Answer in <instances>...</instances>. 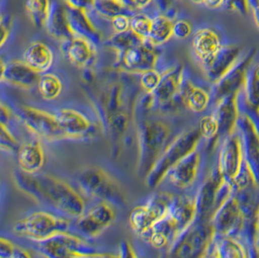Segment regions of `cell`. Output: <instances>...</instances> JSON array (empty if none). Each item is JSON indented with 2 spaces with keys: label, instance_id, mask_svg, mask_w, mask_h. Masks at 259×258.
Here are the masks:
<instances>
[{
  "label": "cell",
  "instance_id": "9",
  "mask_svg": "<svg viewBox=\"0 0 259 258\" xmlns=\"http://www.w3.org/2000/svg\"><path fill=\"white\" fill-rule=\"evenodd\" d=\"M231 191L232 188L220 173L215 159L194 194L196 209L195 221H210L214 211L230 195Z\"/></svg>",
  "mask_w": 259,
  "mask_h": 258
},
{
  "label": "cell",
  "instance_id": "21",
  "mask_svg": "<svg viewBox=\"0 0 259 258\" xmlns=\"http://www.w3.org/2000/svg\"><path fill=\"white\" fill-rule=\"evenodd\" d=\"M243 57V49L237 45H225L211 59L201 64L200 67L206 79L214 82L221 80L231 70Z\"/></svg>",
  "mask_w": 259,
  "mask_h": 258
},
{
  "label": "cell",
  "instance_id": "23",
  "mask_svg": "<svg viewBox=\"0 0 259 258\" xmlns=\"http://www.w3.org/2000/svg\"><path fill=\"white\" fill-rule=\"evenodd\" d=\"M40 74L29 67L24 60L1 62V82L24 90L37 85Z\"/></svg>",
  "mask_w": 259,
  "mask_h": 258
},
{
  "label": "cell",
  "instance_id": "17",
  "mask_svg": "<svg viewBox=\"0 0 259 258\" xmlns=\"http://www.w3.org/2000/svg\"><path fill=\"white\" fill-rule=\"evenodd\" d=\"M159 55L157 47L146 41L137 47L118 54L115 68L123 73L141 75L147 71L155 69Z\"/></svg>",
  "mask_w": 259,
  "mask_h": 258
},
{
  "label": "cell",
  "instance_id": "52",
  "mask_svg": "<svg viewBox=\"0 0 259 258\" xmlns=\"http://www.w3.org/2000/svg\"><path fill=\"white\" fill-rule=\"evenodd\" d=\"M155 5L161 12H168L174 5L176 0H153Z\"/></svg>",
  "mask_w": 259,
  "mask_h": 258
},
{
  "label": "cell",
  "instance_id": "48",
  "mask_svg": "<svg viewBox=\"0 0 259 258\" xmlns=\"http://www.w3.org/2000/svg\"><path fill=\"white\" fill-rule=\"evenodd\" d=\"M118 258H140L130 241L123 240L118 246Z\"/></svg>",
  "mask_w": 259,
  "mask_h": 258
},
{
  "label": "cell",
  "instance_id": "29",
  "mask_svg": "<svg viewBox=\"0 0 259 258\" xmlns=\"http://www.w3.org/2000/svg\"><path fill=\"white\" fill-rule=\"evenodd\" d=\"M208 254L213 258H247V247L236 237L214 234Z\"/></svg>",
  "mask_w": 259,
  "mask_h": 258
},
{
  "label": "cell",
  "instance_id": "32",
  "mask_svg": "<svg viewBox=\"0 0 259 258\" xmlns=\"http://www.w3.org/2000/svg\"><path fill=\"white\" fill-rule=\"evenodd\" d=\"M240 111L250 110L259 112V63L248 71L247 80L238 98Z\"/></svg>",
  "mask_w": 259,
  "mask_h": 258
},
{
  "label": "cell",
  "instance_id": "43",
  "mask_svg": "<svg viewBox=\"0 0 259 258\" xmlns=\"http://www.w3.org/2000/svg\"><path fill=\"white\" fill-rule=\"evenodd\" d=\"M192 33V25L187 20H178L173 23V37L185 40Z\"/></svg>",
  "mask_w": 259,
  "mask_h": 258
},
{
  "label": "cell",
  "instance_id": "15",
  "mask_svg": "<svg viewBox=\"0 0 259 258\" xmlns=\"http://www.w3.org/2000/svg\"><path fill=\"white\" fill-rule=\"evenodd\" d=\"M116 209L115 205L100 201L74 220L72 229L83 239H95L115 223L117 219Z\"/></svg>",
  "mask_w": 259,
  "mask_h": 258
},
{
  "label": "cell",
  "instance_id": "44",
  "mask_svg": "<svg viewBox=\"0 0 259 258\" xmlns=\"http://www.w3.org/2000/svg\"><path fill=\"white\" fill-rule=\"evenodd\" d=\"M111 24L115 30L116 33L119 32H125L127 30H130V26H131V16L126 15V14H122V15H118L117 17L113 18L111 20Z\"/></svg>",
  "mask_w": 259,
  "mask_h": 258
},
{
  "label": "cell",
  "instance_id": "5",
  "mask_svg": "<svg viewBox=\"0 0 259 258\" xmlns=\"http://www.w3.org/2000/svg\"><path fill=\"white\" fill-rule=\"evenodd\" d=\"M76 183L84 195L93 199L109 202L116 207L125 205V195L118 181L106 169L97 165L82 168Z\"/></svg>",
  "mask_w": 259,
  "mask_h": 258
},
{
  "label": "cell",
  "instance_id": "10",
  "mask_svg": "<svg viewBox=\"0 0 259 258\" xmlns=\"http://www.w3.org/2000/svg\"><path fill=\"white\" fill-rule=\"evenodd\" d=\"M213 236L210 221H195L167 248L162 258H206Z\"/></svg>",
  "mask_w": 259,
  "mask_h": 258
},
{
  "label": "cell",
  "instance_id": "49",
  "mask_svg": "<svg viewBox=\"0 0 259 258\" xmlns=\"http://www.w3.org/2000/svg\"><path fill=\"white\" fill-rule=\"evenodd\" d=\"M240 113L247 115L248 118L250 119L253 127L255 129L256 133L259 136V112L257 111H250V110H245V111H240Z\"/></svg>",
  "mask_w": 259,
  "mask_h": 258
},
{
  "label": "cell",
  "instance_id": "12",
  "mask_svg": "<svg viewBox=\"0 0 259 258\" xmlns=\"http://www.w3.org/2000/svg\"><path fill=\"white\" fill-rule=\"evenodd\" d=\"M173 197L174 195L167 192H156L136 206L130 212L128 219L131 230L144 239L153 225L167 212Z\"/></svg>",
  "mask_w": 259,
  "mask_h": 258
},
{
  "label": "cell",
  "instance_id": "45",
  "mask_svg": "<svg viewBox=\"0 0 259 258\" xmlns=\"http://www.w3.org/2000/svg\"><path fill=\"white\" fill-rule=\"evenodd\" d=\"M224 8L240 15H247L249 13V0H226Z\"/></svg>",
  "mask_w": 259,
  "mask_h": 258
},
{
  "label": "cell",
  "instance_id": "56",
  "mask_svg": "<svg viewBox=\"0 0 259 258\" xmlns=\"http://www.w3.org/2000/svg\"><path fill=\"white\" fill-rule=\"evenodd\" d=\"M193 3L195 4H198V5H203V1L204 0H191Z\"/></svg>",
  "mask_w": 259,
  "mask_h": 258
},
{
  "label": "cell",
  "instance_id": "4",
  "mask_svg": "<svg viewBox=\"0 0 259 258\" xmlns=\"http://www.w3.org/2000/svg\"><path fill=\"white\" fill-rule=\"evenodd\" d=\"M137 139V172L139 176L146 178L174 139H172V128L163 119L145 117L138 123Z\"/></svg>",
  "mask_w": 259,
  "mask_h": 258
},
{
  "label": "cell",
  "instance_id": "47",
  "mask_svg": "<svg viewBox=\"0 0 259 258\" xmlns=\"http://www.w3.org/2000/svg\"><path fill=\"white\" fill-rule=\"evenodd\" d=\"M12 31V19L9 15L1 17V47H4Z\"/></svg>",
  "mask_w": 259,
  "mask_h": 258
},
{
  "label": "cell",
  "instance_id": "51",
  "mask_svg": "<svg viewBox=\"0 0 259 258\" xmlns=\"http://www.w3.org/2000/svg\"><path fill=\"white\" fill-rule=\"evenodd\" d=\"M225 2L226 0H204L203 5L209 9L217 10V9L224 8Z\"/></svg>",
  "mask_w": 259,
  "mask_h": 258
},
{
  "label": "cell",
  "instance_id": "37",
  "mask_svg": "<svg viewBox=\"0 0 259 258\" xmlns=\"http://www.w3.org/2000/svg\"><path fill=\"white\" fill-rule=\"evenodd\" d=\"M144 41L139 36L136 35L131 29L125 32L115 33L106 41L107 47L116 51L117 54H121L130 49L137 47L143 44Z\"/></svg>",
  "mask_w": 259,
  "mask_h": 258
},
{
  "label": "cell",
  "instance_id": "54",
  "mask_svg": "<svg viewBox=\"0 0 259 258\" xmlns=\"http://www.w3.org/2000/svg\"><path fill=\"white\" fill-rule=\"evenodd\" d=\"M247 258H259V250L256 245L247 247Z\"/></svg>",
  "mask_w": 259,
  "mask_h": 258
},
{
  "label": "cell",
  "instance_id": "18",
  "mask_svg": "<svg viewBox=\"0 0 259 258\" xmlns=\"http://www.w3.org/2000/svg\"><path fill=\"white\" fill-rule=\"evenodd\" d=\"M215 159L221 175L231 187L244 162L241 140L237 131L219 143Z\"/></svg>",
  "mask_w": 259,
  "mask_h": 258
},
{
  "label": "cell",
  "instance_id": "24",
  "mask_svg": "<svg viewBox=\"0 0 259 258\" xmlns=\"http://www.w3.org/2000/svg\"><path fill=\"white\" fill-rule=\"evenodd\" d=\"M238 95H230L220 100L213 105L212 114L219 124V143L236 131L237 122L240 117Z\"/></svg>",
  "mask_w": 259,
  "mask_h": 258
},
{
  "label": "cell",
  "instance_id": "16",
  "mask_svg": "<svg viewBox=\"0 0 259 258\" xmlns=\"http://www.w3.org/2000/svg\"><path fill=\"white\" fill-rule=\"evenodd\" d=\"M256 55V49H250L237 62L235 66L227 72L224 77L214 82L211 89L212 104L230 95L241 94L247 80V73L253 65V59Z\"/></svg>",
  "mask_w": 259,
  "mask_h": 258
},
{
  "label": "cell",
  "instance_id": "2",
  "mask_svg": "<svg viewBox=\"0 0 259 258\" xmlns=\"http://www.w3.org/2000/svg\"><path fill=\"white\" fill-rule=\"evenodd\" d=\"M19 189L50 211L69 220H76L85 211V202L81 193L59 177L39 173L30 175L22 170L13 174Z\"/></svg>",
  "mask_w": 259,
  "mask_h": 258
},
{
  "label": "cell",
  "instance_id": "34",
  "mask_svg": "<svg viewBox=\"0 0 259 258\" xmlns=\"http://www.w3.org/2000/svg\"><path fill=\"white\" fill-rule=\"evenodd\" d=\"M53 2L51 0H24V8L32 24L37 28L45 27Z\"/></svg>",
  "mask_w": 259,
  "mask_h": 258
},
{
  "label": "cell",
  "instance_id": "26",
  "mask_svg": "<svg viewBox=\"0 0 259 258\" xmlns=\"http://www.w3.org/2000/svg\"><path fill=\"white\" fill-rule=\"evenodd\" d=\"M17 160L20 170L24 173L30 175L41 173L46 163V153L39 139L23 143L17 153Z\"/></svg>",
  "mask_w": 259,
  "mask_h": 258
},
{
  "label": "cell",
  "instance_id": "19",
  "mask_svg": "<svg viewBox=\"0 0 259 258\" xmlns=\"http://www.w3.org/2000/svg\"><path fill=\"white\" fill-rule=\"evenodd\" d=\"M236 131L241 140L243 160L247 164L254 183L259 186V136L247 115L242 114L237 122Z\"/></svg>",
  "mask_w": 259,
  "mask_h": 258
},
{
  "label": "cell",
  "instance_id": "40",
  "mask_svg": "<svg viewBox=\"0 0 259 258\" xmlns=\"http://www.w3.org/2000/svg\"><path fill=\"white\" fill-rule=\"evenodd\" d=\"M0 258H33L31 252L8 238L0 239Z\"/></svg>",
  "mask_w": 259,
  "mask_h": 258
},
{
  "label": "cell",
  "instance_id": "27",
  "mask_svg": "<svg viewBox=\"0 0 259 258\" xmlns=\"http://www.w3.org/2000/svg\"><path fill=\"white\" fill-rule=\"evenodd\" d=\"M23 60L37 73H48L55 62V54L49 45L42 41H35L24 50Z\"/></svg>",
  "mask_w": 259,
  "mask_h": 258
},
{
  "label": "cell",
  "instance_id": "8",
  "mask_svg": "<svg viewBox=\"0 0 259 258\" xmlns=\"http://www.w3.org/2000/svg\"><path fill=\"white\" fill-rule=\"evenodd\" d=\"M71 230L72 223L69 219L54 211H33L24 216L13 225V232L15 234L33 243L46 241L56 235Z\"/></svg>",
  "mask_w": 259,
  "mask_h": 258
},
{
  "label": "cell",
  "instance_id": "6",
  "mask_svg": "<svg viewBox=\"0 0 259 258\" xmlns=\"http://www.w3.org/2000/svg\"><path fill=\"white\" fill-rule=\"evenodd\" d=\"M202 142L197 126L188 129L176 136L145 178L147 187L157 188L164 181L169 171L184 157L194 152Z\"/></svg>",
  "mask_w": 259,
  "mask_h": 258
},
{
  "label": "cell",
  "instance_id": "3",
  "mask_svg": "<svg viewBox=\"0 0 259 258\" xmlns=\"http://www.w3.org/2000/svg\"><path fill=\"white\" fill-rule=\"evenodd\" d=\"M196 219L194 194L174 195L164 216L153 225L144 240L156 249L171 246Z\"/></svg>",
  "mask_w": 259,
  "mask_h": 258
},
{
  "label": "cell",
  "instance_id": "30",
  "mask_svg": "<svg viewBox=\"0 0 259 258\" xmlns=\"http://www.w3.org/2000/svg\"><path fill=\"white\" fill-rule=\"evenodd\" d=\"M181 99L185 108L196 114L205 112L212 104L211 92L194 84L189 78L184 82Z\"/></svg>",
  "mask_w": 259,
  "mask_h": 258
},
{
  "label": "cell",
  "instance_id": "33",
  "mask_svg": "<svg viewBox=\"0 0 259 258\" xmlns=\"http://www.w3.org/2000/svg\"><path fill=\"white\" fill-rule=\"evenodd\" d=\"M173 21L163 14L153 18V25L148 41L155 47L162 46L173 37Z\"/></svg>",
  "mask_w": 259,
  "mask_h": 258
},
{
  "label": "cell",
  "instance_id": "11",
  "mask_svg": "<svg viewBox=\"0 0 259 258\" xmlns=\"http://www.w3.org/2000/svg\"><path fill=\"white\" fill-rule=\"evenodd\" d=\"M202 144L194 152L179 161L167 174L165 179H168L174 188L180 190L194 189L196 191L202 180L211 169L212 165L207 170L208 162L206 158L207 152L211 151L206 148L205 142L203 148Z\"/></svg>",
  "mask_w": 259,
  "mask_h": 258
},
{
  "label": "cell",
  "instance_id": "22",
  "mask_svg": "<svg viewBox=\"0 0 259 258\" xmlns=\"http://www.w3.org/2000/svg\"><path fill=\"white\" fill-rule=\"evenodd\" d=\"M61 52L71 64L82 69L93 66L97 57L95 43L78 36L62 42Z\"/></svg>",
  "mask_w": 259,
  "mask_h": 258
},
{
  "label": "cell",
  "instance_id": "20",
  "mask_svg": "<svg viewBox=\"0 0 259 258\" xmlns=\"http://www.w3.org/2000/svg\"><path fill=\"white\" fill-rule=\"evenodd\" d=\"M65 139L85 140L95 135V124L85 114L74 108H61L55 113Z\"/></svg>",
  "mask_w": 259,
  "mask_h": 258
},
{
  "label": "cell",
  "instance_id": "46",
  "mask_svg": "<svg viewBox=\"0 0 259 258\" xmlns=\"http://www.w3.org/2000/svg\"><path fill=\"white\" fill-rule=\"evenodd\" d=\"M63 1L65 3V6L69 8L89 12L90 10L95 9L96 0H63Z\"/></svg>",
  "mask_w": 259,
  "mask_h": 258
},
{
  "label": "cell",
  "instance_id": "38",
  "mask_svg": "<svg viewBox=\"0 0 259 258\" xmlns=\"http://www.w3.org/2000/svg\"><path fill=\"white\" fill-rule=\"evenodd\" d=\"M95 10L101 17H104L109 20H112L113 18L122 14L132 16V10L119 0H96Z\"/></svg>",
  "mask_w": 259,
  "mask_h": 258
},
{
  "label": "cell",
  "instance_id": "28",
  "mask_svg": "<svg viewBox=\"0 0 259 258\" xmlns=\"http://www.w3.org/2000/svg\"><path fill=\"white\" fill-rule=\"evenodd\" d=\"M48 34L62 42L74 37L71 29L66 6L59 2H53L52 8L45 24Z\"/></svg>",
  "mask_w": 259,
  "mask_h": 258
},
{
  "label": "cell",
  "instance_id": "25",
  "mask_svg": "<svg viewBox=\"0 0 259 258\" xmlns=\"http://www.w3.org/2000/svg\"><path fill=\"white\" fill-rule=\"evenodd\" d=\"M224 43L220 33L211 27H202L195 31L191 41L192 54L199 65L215 55Z\"/></svg>",
  "mask_w": 259,
  "mask_h": 258
},
{
  "label": "cell",
  "instance_id": "57",
  "mask_svg": "<svg viewBox=\"0 0 259 258\" xmlns=\"http://www.w3.org/2000/svg\"><path fill=\"white\" fill-rule=\"evenodd\" d=\"M206 258H213L212 256H211L210 254H207V256H206Z\"/></svg>",
  "mask_w": 259,
  "mask_h": 258
},
{
  "label": "cell",
  "instance_id": "7",
  "mask_svg": "<svg viewBox=\"0 0 259 258\" xmlns=\"http://www.w3.org/2000/svg\"><path fill=\"white\" fill-rule=\"evenodd\" d=\"M35 248L43 258H118V252L97 249L71 231L35 243Z\"/></svg>",
  "mask_w": 259,
  "mask_h": 258
},
{
  "label": "cell",
  "instance_id": "42",
  "mask_svg": "<svg viewBox=\"0 0 259 258\" xmlns=\"http://www.w3.org/2000/svg\"><path fill=\"white\" fill-rule=\"evenodd\" d=\"M162 78V73L156 69L142 73L139 78V84L145 94H153L159 85Z\"/></svg>",
  "mask_w": 259,
  "mask_h": 258
},
{
  "label": "cell",
  "instance_id": "41",
  "mask_svg": "<svg viewBox=\"0 0 259 258\" xmlns=\"http://www.w3.org/2000/svg\"><path fill=\"white\" fill-rule=\"evenodd\" d=\"M0 130H1V138H0V145L2 151L7 153H16L21 148V143L14 135L10 127L4 123H0Z\"/></svg>",
  "mask_w": 259,
  "mask_h": 258
},
{
  "label": "cell",
  "instance_id": "50",
  "mask_svg": "<svg viewBox=\"0 0 259 258\" xmlns=\"http://www.w3.org/2000/svg\"><path fill=\"white\" fill-rule=\"evenodd\" d=\"M249 12L252 14L255 24L259 28V0H249Z\"/></svg>",
  "mask_w": 259,
  "mask_h": 258
},
{
  "label": "cell",
  "instance_id": "14",
  "mask_svg": "<svg viewBox=\"0 0 259 258\" xmlns=\"http://www.w3.org/2000/svg\"><path fill=\"white\" fill-rule=\"evenodd\" d=\"M17 117L37 139L48 142L65 139L56 114L31 106H23L19 109Z\"/></svg>",
  "mask_w": 259,
  "mask_h": 258
},
{
  "label": "cell",
  "instance_id": "39",
  "mask_svg": "<svg viewBox=\"0 0 259 258\" xmlns=\"http://www.w3.org/2000/svg\"><path fill=\"white\" fill-rule=\"evenodd\" d=\"M153 25V18L146 14L137 13L131 16L130 29L144 41H148Z\"/></svg>",
  "mask_w": 259,
  "mask_h": 258
},
{
  "label": "cell",
  "instance_id": "55",
  "mask_svg": "<svg viewBox=\"0 0 259 258\" xmlns=\"http://www.w3.org/2000/svg\"><path fill=\"white\" fill-rule=\"evenodd\" d=\"M119 1H121L125 6H127L131 10H133V9H135V7H134V3H133V0H119Z\"/></svg>",
  "mask_w": 259,
  "mask_h": 258
},
{
  "label": "cell",
  "instance_id": "53",
  "mask_svg": "<svg viewBox=\"0 0 259 258\" xmlns=\"http://www.w3.org/2000/svg\"><path fill=\"white\" fill-rule=\"evenodd\" d=\"M153 1V0H133V3H134L135 9L142 10L149 7Z\"/></svg>",
  "mask_w": 259,
  "mask_h": 258
},
{
  "label": "cell",
  "instance_id": "13",
  "mask_svg": "<svg viewBox=\"0 0 259 258\" xmlns=\"http://www.w3.org/2000/svg\"><path fill=\"white\" fill-rule=\"evenodd\" d=\"M187 79L185 67L177 64L162 73V78L157 89L151 94L153 110L164 113H174L184 107L181 93Z\"/></svg>",
  "mask_w": 259,
  "mask_h": 258
},
{
  "label": "cell",
  "instance_id": "35",
  "mask_svg": "<svg viewBox=\"0 0 259 258\" xmlns=\"http://www.w3.org/2000/svg\"><path fill=\"white\" fill-rule=\"evenodd\" d=\"M37 90L44 100L53 101L62 94L63 84L59 76L53 73L41 74L37 82Z\"/></svg>",
  "mask_w": 259,
  "mask_h": 258
},
{
  "label": "cell",
  "instance_id": "1",
  "mask_svg": "<svg viewBox=\"0 0 259 258\" xmlns=\"http://www.w3.org/2000/svg\"><path fill=\"white\" fill-rule=\"evenodd\" d=\"M93 102L113 152L118 155L137 107V89L128 79L109 77L95 82Z\"/></svg>",
  "mask_w": 259,
  "mask_h": 258
},
{
  "label": "cell",
  "instance_id": "36",
  "mask_svg": "<svg viewBox=\"0 0 259 258\" xmlns=\"http://www.w3.org/2000/svg\"><path fill=\"white\" fill-rule=\"evenodd\" d=\"M197 128L200 132L202 140L205 142L206 148L209 151L217 149L219 145V124L213 114H208L201 117Z\"/></svg>",
  "mask_w": 259,
  "mask_h": 258
},
{
  "label": "cell",
  "instance_id": "31",
  "mask_svg": "<svg viewBox=\"0 0 259 258\" xmlns=\"http://www.w3.org/2000/svg\"><path fill=\"white\" fill-rule=\"evenodd\" d=\"M67 16L74 36L88 39L97 45L101 41V33L89 17L88 12L72 9L66 6Z\"/></svg>",
  "mask_w": 259,
  "mask_h": 258
}]
</instances>
